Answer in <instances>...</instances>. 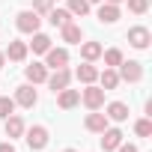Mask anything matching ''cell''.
I'll use <instances>...</instances> for the list:
<instances>
[{
	"instance_id": "obj_1",
	"label": "cell",
	"mask_w": 152,
	"mask_h": 152,
	"mask_svg": "<svg viewBox=\"0 0 152 152\" xmlns=\"http://www.w3.org/2000/svg\"><path fill=\"white\" fill-rule=\"evenodd\" d=\"M15 27H18V33H27V36H33V33H39V27H42V18H39L33 9H24V12H18V15H15Z\"/></svg>"
},
{
	"instance_id": "obj_2",
	"label": "cell",
	"mask_w": 152,
	"mask_h": 152,
	"mask_svg": "<svg viewBox=\"0 0 152 152\" xmlns=\"http://www.w3.org/2000/svg\"><path fill=\"white\" fill-rule=\"evenodd\" d=\"M119 72V81H128V84H137V81H143V66L137 63V60H122L119 66H116Z\"/></svg>"
},
{
	"instance_id": "obj_3",
	"label": "cell",
	"mask_w": 152,
	"mask_h": 152,
	"mask_svg": "<svg viewBox=\"0 0 152 152\" xmlns=\"http://www.w3.org/2000/svg\"><path fill=\"white\" fill-rule=\"evenodd\" d=\"M24 140H27V146L33 149V152H39V149H45L48 146V128L45 125H33V128H24Z\"/></svg>"
},
{
	"instance_id": "obj_4",
	"label": "cell",
	"mask_w": 152,
	"mask_h": 152,
	"mask_svg": "<svg viewBox=\"0 0 152 152\" xmlns=\"http://www.w3.org/2000/svg\"><path fill=\"white\" fill-rule=\"evenodd\" d=\"M81 102L90 107V110H99L104 104V90L96 87V84H87V90H81Z\"/></svg>"
},
{
	"instance_id": "obj_5",
	"label": "cell",
	"mask_w": 152,
	"mask_h": 152,
	"mask_svg": "<svg viewBox=\"0 0 152 152\" xmlns=\"http://www.w3.org/2000/svg\"><path fill=\"white\" fill-rule=\"evenodd\" d=\"M149 42H152V33H149L146 27H131V30H128V45H131V48L146 51Z\"/></svg>"
},
{
	"instance_id": "obj_6",
	"label": "cell",
	"mask_w": 152,
	"mask_h": 152,
	"mask_svg": "<svg viewBox=\"0 0 152 152\" xmlns=\"http://www.w3.org/2000/svg\"><path fill=\"white\" fill-rule=\"evenodd\" d=\"M12 102H15V104H21V107H36L39 96H36L33 84H21V87L15 90V99H12Z\"/></svg>"
},
{
	"instance_id": "obj_7",
	"label": "cell",
	"mask_w": 152,
	"mask_h": 152,
	"mask_svg": "<svg viewBox=\"0 0 152 152\" xmlns=\"http://www.w3.org/2000/svg\"><path fill=\"white\" fill-rule=\"evenodd\" d=\"M54 93H60V90H66L69 84H72V72L63 66V69H54V75H48V81H45Z\"/></svg>"
},
{
	"instance_id": "obj_8",
	"label": "cell",
	"mask_w": 152,
	"mask_h": 152,
	"mask_svg": "<svg viewBox=\"0 0 152 152\" xmlns=\"http://www.w3.org/2000/svg\"><path fill=\"white\" fill-rule=\"evenodd\" d=\"M69 63V51L66 48H48L45 51V66L48 69H63Z\"/></svg>"
},
{
	"instance_id": "obj_9",
	"label": "cell",
	"mask_w": 152,
	"mask_h": 152,
	"mask_svg": "<svg viewBox=\"0 0 152 152\" xmlns=\"http://www.w3.org/2000/svg\"><path fill=\"white\" fill-rule=\"evenodd\" d=\"M57 96V104L63 107V110H72L75 104H81V90H60V93H54Z\"/></svg>"
},
{
	"instance_id": "obj_10",
	"label": "cell",
	"mask_w": 152,
	"mask_h": 152,
	"mask_svg": "<svg viewBox=\"0 0 152 152\" xmlns=\"http://www.w3.org/2000/svg\"><path fill=\"white\" fill-rule=\"evenodd\" d=\"M107 125H110V119H107L104 113H99V110L87 113V119H84V128H87V131H96V134H102Z\"/></svg>"
},
{
	"instance_id": "obj_11",
	"label": "cell",
	"mask_w": 152,
	"mask_h": 152,
	"mask_svg": "<svg viewBox=\"0 0 152 152\" xmlns=\"http://www.w3.org/2000/svg\"><path fill=\"white\" fill-rule=\"evenodd\" d=\"M3 128H6V137H9V140H15V137H21V134H24V128H27V125H24V119H21L18 113H9V116L3 119Z\"/></svg>"
},
{
	"instance_id": "obj_12",
	"label": "cell",
	"mask_w": 152,
	"mask_h": 152,
	"mask_svg": "<svg viewBox=\"0 0 152 152\" xmlns=\"http://www.w3.org/2000/svg\"><path fill=\"white\" fill-rule=\"evenodd\" d=\"M122 137H125V134H122L119 128H110V125H107V128L102 131V149H104V152H113V149L122 143Z\"/></svg>"
},
{
	"instance_id": "obj_13",
	"label": "cell",
	"mask_w": 152,
	"mask_h": 152,
	"mask_svg": "<svg viewBox=\"0 0 152 152\" xmlns=\"http://www.w3.org/2000/svg\"><path fill=\"white\" fill-rule=\"evenodd\" d=\"M104 116H107L110 122H125V119H128V104H125V102H110V104L104 107Z\"/></svg>"
},
{
	"instance_id": "obj_14",
	"label": "cell",
	"mask_w": 152,
	"mask_h": 152,
	"mask_svg": "<svg viewBox=\"0 0 152 152\" xmlns=\"http://www.w3.org/2000/svg\"><path fill=\"white\" fill-rule=\"evenodd\" d=\"M24 78H27L30 84H45V81H48V66H42V63L27 66V69H24Z\"/></svg>"
},
{
	"instance_id": "obj_15",
	"label": "cell",
	"mask_w": 152,
	"mask_h": 152,
	"mask_svg": "<svg viewBox=\"0 0 152 152\" xmlns=\"http://www.w3.org/2000/svg\"><path fill=\"white\" fill-rule=\"evenodd\" d=\"M60 36H63V42H69V45H81L84 42V30L78 27V24H66V27H60Z\"/></svg>"
},
{
	"instance_id": "obj_16",
	"label": "cell",
	"mask_w": 152,
	"mask_h": 152,
	"mask_svg": "<svg viewBox=\"0 0 152 152\" xmlns=\"http://www.w3.org/2000/svg\"><path fill=\"white\" fill-rule=\"evenodd\" d=\"M27 51H30L27 42H18V39H15V42H9V48H6L3 54H6L12 63H24V60H27Z\"/></svg>"
},
{
	"instance_id": "obj_17",
	"label": "cell",
	"mask_w": 152,
	"mask_h": 152,
	"mask_svg": "<svg viewBox=\"0 0 152 152\" xmlns=\"http://www.w3.org/2000/svg\"><path fill=\"white\" fill-rule=\"evenodd\" d=\"M99 21H102V24H116V21H119V6L104 3V0H102V6H99Z\"/></svg>"
},
{
	"instance_id": "obj_18",
	"label": "cell",
	"mask_w": 152,
	"mask_h": 152,
	"mask_svg": "<svg viewBox=\"0 0 152 152\" xmlns=\"http://www.w3.org/2000/svg\"><path fill=\"white\" fill-rule=\"evenodd\" d=\"M75 78H78L81 84H96V81H99V69H96L93 63H84V66H78Z\"/></svg>"
},
{
	"instance_id": "obj_19",
	"label": "cell",
	"mask_w": 152,
	"mask_h": 152,
	"mask_svg": "<svg viewBox=\"0 0 152 152\" xmlns=\"http://www.w3.org/2000/svg\"><path fill=\"white\" fill-rule=\"evenodd\" d=\"M99 84H102L104 93L116 90V87H119V75H116V69H104V72H99Z\"/></svg>"
},
{
	"instance_id": "obj_20",
	"label": "cell",
	"mask_w": 152,
	"mask_h": 152,
	"mask_svg": "<svg viewBox=\"0 0 152 152\" xmlns=\"http://www.w3.org/2000/svg\"><path fill=\"white\" fill-rule=\"evenodd\" d=\"M102 45L99 42H81V57H84V63H96L99 57H102Z\"/></svg>"
},
{
	"instance_id": "obj_21",
	"label": "cell",
	"mask_w": 152,
	"mask_h": 152,
	"mask_svg": "<svg viewBox=\"0 0 152 152\" xmlns=\"http://www.w3.org/2000/svg\"><path fill=\"white\" fill-rule=\"evenodd\" d=\"M48 21H51V27H66V24H72V12L54 6V9L48 12Z\"/></svg>"
},
{
	"instance_id": "obj_22",
	"label": "cell",
	"mask_w": 152,
	"mask_h": 152,
	"mask_svg": "<svg viewBox=\"0 0 152 152\" xmlns=\"http://www.w3.org/2000/svg\"><path fill=\"white\" fill-rule=\"evenodd\" d=\"M27 48H33V54H45V51L51 48V36H45V33H33V42H30Z\"/></svg>"
},
{
	"instance_id": "obj_23",
	"label": "cell",
	"mask_w": 152,
	"mask_h": 152,
	"mask_svg": "<svg viewBox=\"0 0 152 152\" xmlns=\"http://www.w3.org/2000/svg\"><path fill=\"white\" fill-rule=\"evenodd\" d=\"M102 57H104V66H107V69H116V66H119V63L125 60L119 48H110V51H102Z\"/></svg>"
},
{
	"instance_id": "obj_24",
	"label": "cell",
	"mask_w": 152,
	"mask_h": 152,
	"mask_svg": "<svg viewBox=\"0 0 152 152\" xmlns=\"http://www.w3.org/2000/svg\"><path fill=\"white\" fill-rule=\"evenodd\" d=\"M66 9H69L72 15H81V18H84V15L90 12V3H87V0H69V6H66Z\"/></svg>"
},
{
	"instance_id": "obj_25",
	"label": "cell",
	"mask_w": 152,
	"mask_h": 152,
	"mask_svg": "<svg viewBox=\"0 0 152 152\" xmlns=\"http://www.w3.org/2000/svg\"><path fill=\"white\" fill-rule=\"evenodd\" d=\"M134 134L137 137H152V119H137L134 122Z\"/></svg>"
},
{
	"instance_id": "obj_26",
	"label": "cell",
	"mask_w": 152,
	"mask_h": 152,
	"mask_svg": "<svg viewBox=\"0 0 152 152\" xmlns=\"http://www.w3.org/2000/svg\"><path fill=\"white\" fill-rule=\"evenodd\" d=\"M9 113H15V102L9 96H0V119H6Z\"/></svg>"
},
{
	"instance_id": "obj_27",
	"label": "cell",
	"mask_w": 152,
	"mask_h": 152,
	"mask_svg": "<svg viewBox=\"0 0 152 152\" xmlns=\"http://www.w3.org/2000/svg\"><path fill=\"white\" fill-rule=\"evenodd\" d=\"M54 9V0H33V12L36 15H48Z\"/></svg>"
},
{
	"instance_id": "obj_28",
	"label": "cell",
	"mask_w": 152,
	"mask_h": 152,
	"mask_svg": "<svg viewBox=\"0 0 152 152\" xmlns=\"http://www.w3.org/2000/svg\"><path fill=\"white\" fill-rule=\"evenodd\" d=\"M149 9V0H128V12H134V15H143Z\"/></svg>"
},
{
	"instance_id": "obj_29",
	"label": "cell",
	"mask_w": 152,
	"mask_h": 152,
	"mask_svg": "<svg viewBox=\"0 0 152 152\" xmlns=\"http://www.w3.org/2000/svg\"><path fill=\"white\" fill-rule=\"evenodd\" d=\"M113 152H137V146H134V143H119Z\"/></svg>"
},
{
	"instance_id": "obj_30",
	"label": "cell",
	"mask_w": 152,
	"mask_h": 152,
	"mask_svg": "<svg viewBox=\"0 0 152 152\" xmlns=\"http://www.w3.org/2000/svg\"><path fill=\"white\" fill-rule=\"evenodd\" d=\"M0 152H15V146H12V140H6V143H0Z\"/></svg>"
},
{
	"instance_id": "obj_31",
	"label": "cell",
	"mask_w": 152,
	"mask_h": 152,
	"mask_svg": "<svg viewBox=\"0 0 152 152\" xmlns=\"http://www.w3.org/2000/svg\"><path fill=\"white\" fill-rule=\"evenodd\" d=\"M104 3H113V6H119V3H125V0H104Z\"/></svg>"
},
{
	"instance_id": "obj_32",
	"label": "cell",
	"mask_w": 152,
	"mask_h": 152,
	"mask_svg": "<svg viewBox=\"0 0 152 152\" xmlns=\"http://www.w3.org/2000/svg\"><path fill=\"white\" fill-rule=\"evenodd\" d=\"M3 63H6V54H3V51H0V69H3Z\"/></svg>"
},
{
	"instance_id": "obj_33",
	"label": "cell",
	"mask_w": 152,
	"mask_h": 152,
	"mask_svg": "<svg viewBox=\"0 0 152 152\" xmlns=\"http://www.w3.org/2000/svg\"><path fill=\"white\" fill-rule=\"evenodd\" d=\"M87 3H90V6H93V3H102V0H87Z\"/></svg>"
},
{
	"instance_id": "obj_34",
	"label": "cell",
	"mask_w": 152,
	"mask_h": 152,
	"mask_svg": "<svg viewBox=\"0 0 152 152\" xmlns=\"http://www.w3.org/2000/svg\"><path fill=\"white\" fill-rule=\"evenodd\" d=\"M63 152H78V149H63Z\"/></svg>"
}]
</instances>
